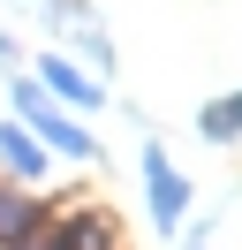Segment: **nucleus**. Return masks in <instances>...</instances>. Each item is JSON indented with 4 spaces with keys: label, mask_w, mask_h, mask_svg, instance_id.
<instances>
[{
    "label": "nucleus",
    "mask_w": 242,
    "mask_h": 250,
    "mask_svg": "<svg viewBox=\"0 0 242 250\" xmlns=\"http://www.w3.org/2000/svg\"><path fill=\"white\" fill-rule=\"evenodd\" d=\"M144 189H151V220H159V228H174V220L189 212V182L166 167V152H144Z\"/></svg>",
    "instance_id": "nucleus-1"
},
{
    "label": "nucleus",
    "mask_w": 242,
    "mask_h": 250,
    "mask_svg": "<svg viewBox=\"0 0 242 250\" xmlns=\"http://www.w3.org/2000/svg\"><path fill=\"white\" fill-rule=\"evenodd\" d=\"M15 106H23V122L38 129V137L53 144V152H68V159H83V152H91V137H83V129H76V122H60V114L45 106L38 91H15Z\"/></svg>",
    "instance_id": "nucleus-2"
},
{
    "label": "nucleus",
    "mask_w": 242,
    "mask_h": 250,
    "mask_svg": "<svg viewBox=\"0 0 242 250\" xmlns=\"http://www.w3.org/2000/svg\"><path fill=\"white\" fill-rule=\"evenodd\" d=\"M45 83H53L68 106H99V99H106V91H91V76H83L76 61H45Z\"/></svg>",
    "instance_id": "nucleus-3"
},
{
    "label": "nucleus",
    "mask_w": 242,
    "mask_h": 250,
    "mask_svg": "<svg viewBox=\"0 0 242 250\" xmlns=\"http://www.w3.org/2000/svg\"><path fill=\"white\" fill-rule=\"evenodd\" d=\"M60 250H114V228H106L99 212H76L68 228H60Z\"/></svg>",
    "instance_id": "nucleus-4"
},
{
    "label": "nucleus",
    "mask_w": 242,
    "mask_h": 250,
    "mask_svg": "<svg viewBox=\"0 0 242 250\" xmlns=\"http://www.w3.org/2000/svg\"><path fill=\"white\" fill-rule=\"evenodd\" d=\"M0 167H8V174H38V167H45V152L23 137V129H0Z\"/></svg>",
    "instance_id": "nucleus-5"
},
{
    "label": "nucleus",
    "mask_w": 242,
    "mask_h": 250,
    "mask_svg": "<svg viewBox=\"0 0 242 250\" xmlns=\"http://www.w3.org/2000/svg\"><path fill=\"white\" fill-rule=\"evenodd\" d=\"M0 243H30V197H0Z\"/></svg>",
    "instance_id": "nucleus-6"
},
{
    "label": "nucleus",
    "mask_w": 242,
    "mask_h": 250,
    "mask_svg": "<svg viewBox=\"0 0 242 250\" xmlns=\"http://www.w3.org/2000/svg\"><path fill=\"white\" fill-rule=\"evenodd\" d=\"M204 137H242V91L220 99V106H204Z\"/></svg>",
    "instance_id": "nucleus-7"
},
{
    "label": "nucleus",
    "mask_w": 242,
    "mask_h": 250,
    "mask_svg": "<svg viewBox=\"0 0 242 250\" xmlns=\"http://www.w3.org/2000/svg\"><path fill=\"white\" fill-rule=\"evenodd\" d=\"M8 250H38V243H8Z\"/></svg>",
    "instance_id": "nucleus-8"
}]
</instances>
